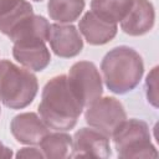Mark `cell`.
Returning a JSON list of instances; mask_svg holds the SVG:
<instances>
[{
	"label": "cell",
	"mask_w": 159,
	"mask_h": 159,
	"mask_svg": "<svg viewBox=\"0 0 159 159\" xmlns=\"http://www.w3.org/2000/svg\"><path fill=\"white\" fill-rule=\"evenodd\" d=\"M84 107L72 91L67 75H58L46 82L37 112L52 130L67 132L75 128Z\"/></svg>",
	"instance_id": "obj_1"
},
{
	"label": "cell",
	"mask_w": 159,
	"mask_h": 159,
	"mask_svg": "<svg viewBox=\"0 0 159 159\" xmlns=\"http://www.w3.org/2000/svg\"><path fill=\"white\" fill-rule=\"evenodd\" d=\"M102 80L114 94L132 92L144 75V62L133 47L122 45L109 50L101 62Z\"/></svg>",
	"instance_id": "obj_2"
},
{
	"label": "cell",
	"mask_w": 159,
	"mask_h": 159,
	"mask_svg": "<svg viewBox=\"0 0 159 159\" xmlns=\"http://www.w3.org/2000/svg\"><path fill=\"white\" fill-rule=\"evenodd\" d=\"M39 92V81L32 71L10 60H0V102L10 109L30 106Z\"/></svg>",
	"instance_id": "obj_3"
},
{
	"label": "cell",
	"mask_w": 159,
	"mask_h": 159,
	"mask_svg": "<svg viewBox=\"0 0 159 159\" xmlns=\"http://www.w3.org/2000/svg\"><path fill=\"white\" fill-rule=\"evenodd\" d=\"M118 158H158V150L152 143L149 125L137 118L123 120L112 137Z\"/></svg>",
	"instance_id": "obj_4"
},
{
	"label": "cell",
	"mask_w": 159,
	"mask_h": 159,
	"mask_svg": "<svg viewBox=\"0 0 159 159\" xmlns=\"http://www.w3.org/2000/svg\"><path fill=\"white\" fill-rule=\"evenodd\" d=\"M127 119L122 102L114 97H99L84 108L86 123L107 137H112L119 124Z\"/></svg>",
	"instance_id": "obj_5"
},
{
	"label": "cell",
	"mask_w": 159,
	"mask_h": 159,
	"mask_svg": "<svg viewBox=\"0 0 159 159\" xmlns=\"http://www.w3.org/2000/svg\"><path fill=\"white\" fill-rule=\"evenodd\" d=\"M76 97L86 108L103 94V80L97 66L91 61L75 62L67 75Z\"/></svg>",
	"instance_id": "obj_6"
},
{
	"label": "cell",
	"mask_w": 159,
	"mask_h": 159,
	"mask_svg": "<svg viewBox=\"0 0 159 159\" xmlns=\"http://www.w3.org/2000/svg\"><path fill=\"white\" fill-rule=\"evenodd\" d=\"M111 157L109 137L94 128H80L72 137V158H99Z\"/></svg>",
	"instance_id": "obj_7"
},
{
	"label": "cell",
	"mask_w": 159,
	"mask_h": 159,
	"mask_svg": "<svg viewBox=\"0 0 159 159\" xmlns=\"http://www.w3.org/2000/svg\"><path fill=\"white\" fill-rule=\"evenodd\" d=\"M47 42L52 52L61 58H72L83 50V39L72 24H50Z\"/></svg>",
	"instance_id": "obj_8"
},
{
	"label": "cell",
	"mask_w": 159,
	"mask_h": 159,
	"mask_svg": "<svg viewBox=\"0 0 159 159\" xmlns=\"http://www.w3.org/2000/svg\"><path fill=\"white\" fill-rule=\"evenodd\" d=\"M10 132L17 143L25 145H39L42 138L50 133V128L35 112L16 114L10 123Z\"/></svg>",
	"instance_id": "obj_9"
},
{
	"label": "cell",
	"mask_w": 159,
	"mask_h": 159,
	"mask_svg": "<svg viewBox=\"0 0 159 159\" xmlns=\"http://www.w3.org/2000/svg\"><path fill=\"white\" fill-rule=\"evenodd\" d=\"M155 24V9L149 0H133L127 15L120 21V30L129 36H143Z\"/></svg>",
	"instance_id": "obj_10"
},
{
	"label": "cell",
	"mask_w": 159,
	"mask_h": 159,
	"mask_svg": "<svg viewBox=\"0 0 159 159\" xmlns=\"http://www.w3.org/2000/svg\"><path fill=\"white\" fill-rule=\"evenodd\" d=\"M12 57L25 68L41 72L51 62V53L46 46V41L31 40L16 42L12 46Z\"/></svg>",
	"instance_id": "obj_11"
},
{
	"label": "cell",
	"mask_w": 159,
	"mask_h": 159,
	"mask_svg": "<svg viewBox=\"0 0 159 159\" xmlns=\"http://www.w3.org/2000/svg\"><path fill=\"white\" fill-rule=\"evenodd\" d=\"M78 31L89 45L102 46L116 37L118 26L99 17L93 11H87L78 22Z\"/></svg>",
	"instance_id": "obj_12"
},
{
	"label": "cell",
	"mask_w": 159,
	"mask_h": 159,
	"mask_svg": "<svg viewBox=\"0 0 159 159\" xmlns=\"http://www.w3.org/2000/svg\"><path fill=\"white\" fill-rule=\"evenodd\" d=\"M50 31V22L42 15L32 14L24 19L10 34L9 39L12 43L31 41V40H42L47 42Z\"/></svg>",
	"instance_id": "obj_13"
},
{
	"label": "cell",
	"mask_w": 159,
	"mask_h": 159,
	"mask_svg": "<svg viewBox=\"0 0 159 159\" xmlns=\"http://www.w3.org/2000/svg\"><path fill=\"white\" fill-rule=\"evenodd\" d=\"M40 149L45 158H72V137L66 132L55 130L46 134L40 142Z\"/></svg>",
	"instance_id": "obj_14"
},
{
	"label": "cell",
	"mask_w": 159,
	"mask_h": 159,
	"mask_svg": "<svg viewBox=\"0 0 159 159\" xmlns=\"http://www.w3.org/2000/svg\"><path fill=\"white\" fill-rule=\"evenodd\" d=\"M84 0H48L47 14L57 24H72L84 10Z\"/></svg>",
	"instance_id": "obj_15"
},
{
	"label": "cell",
	"mask_w": 159,
	"mask_h": 159,
	"mask_svg": "<svg viewBox=\"0 0 159 159\" xmlns=\"http://www.w3.org/2000/svg\"><path fill=\"white\" fill-rule=\"evenodd\" d=\"M133 0H92L91 11L99 17L118 24L129 11Z\"/></svg>",
	"instance_id": "obj_16"
},
{
	"label": "cell",
	"mask_w": 159,
	"mask_h": 159,
	"mask_svg": "<svg viewBox=\"0 0 159 159\" xmlns=\"http://www.w3.org/2000/svg\"><path fill=\"white\" fill-rule=\"evenodd\" d=\"M32 14H34L32 5L27 0H19L12 9L0 15V32L5 36H9V34L24 19H26Z\"/></svg>",
	"instance_id": "obj_17"
},
{
	"label": "cell",
	"mask_w": 159,
	"mask_h": 159,
	"mask_svg": "<svg viewBox=\"0 0 159 159\" xmlns=\"http://www.w3.org/2000/svg\"><path fill=\"white\" fill-rule=\"evenodd\" d=\"M145 96L149 104L158 108V66L153 67L145 78Z\"/></svg>",
	"instance_id": "obj_18"
},
{
	"label": "cell",
	"mask_w": 159,
	"mask_h": 159,
	"mask_svg": "<svg viewBox=\"0 0 159 159\" xmlns=\"http://www.w3.org/2000/svg\"><path fill=\"white\" fill-rule=\"evenodd\" d=\"M16 158H45L43 157V153L41 152L40 148H36V147H25V148H21L16 155Z\"/></svg>",
	"instance_id": "obj_19"
},
{
	"label": "cell",
	"mask_w": 159,
	"mask_h": 159,
	"mask_svg": "<svg viewBox=\"0 0 159 159\" xmlns=\"http://www.w3.org/2000/svg\"><path fill=\"white\" fill-rule=\"evenodd\" d=\"M19 0H0V15L5 14L10 9H12Z\"/></svg>",
	"instance_id": "obj_20"
},
{
	"label": "cell",
	"mask_w": 159,
	"mask_h": 159,
	"mask_svg": "<svg viewBox=\"0 0 159 159\" xmlns=\"http://www.w3.org/2000/svg\"><path fill=\"white\" fill-rule=\"evenodd\" d=\"M14 154H12V150L10 148H7L6 145H4V143L0 140V158L2 159H9L11 158Z\"/></svg>",
	"instance_id": "obj_21"
},
{
	"label": "cell",
	"mask_w": 159,
	"mask_h": 159,
	"mask_svg": "<svg viewBox=\"0 0 159 159\" xmlns=\"http://www.w3.org/2000/svg\"><path fill=\"white\" fill-rule=\"evenodd\" d=\"M32 1H36V2H40V1H42V0H32Z\"/></svg>",
	"instance_id": "obj_22"
},
{
	"label": "cell",
	"mask_w": 159,
	"mask_h": 159,
	"mask_svg": "<svg viewBox=\"0 0 159 159\" xmlns=\"http://www.w3.org/2000/svg\"><path fill=\"white\" fill-rule=\"evenodd\" d=\"M0 114H1V108H0Z\"/></svg>",
	"instance_id": "obj_23"
}]
</instances>
